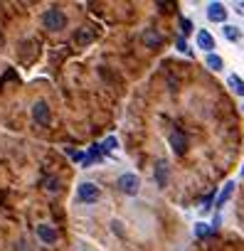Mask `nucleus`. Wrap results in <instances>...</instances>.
I'll list each match as a JSON object with an SVG mask.
<instances>
[{"instance_id": "f257e3e1", "label": "nucleus", "mask_w": 244, "mask_h": 251, "mask_svg": "<svg viewBox=\"0 0 244 251\" xmlns=\"http://www.w3.org/2000/svg\"><path fill=\"white\" fill-rule=\"evenodd\" d=\"M42 25H45V30H50V32H59V30L67 27V15H64L59 8H50V10L42 13Z\"/></svg>"}, {"instance_id": "f03ea898", "label": "nucleus", "mask_w": 244, "mask_h": 251, "mask_svg": "<svg viewBox=\"0 0 244 251\" xmlns=\"http://www.w3.org/2000/svg\"><path fill=\"white\" fill-rule=\"evenodd\" d=\"M118 190L124 192V195H138V190H141V180H138V175H134V173H126V175H121L118 177Z\"/></svg>"}, {"instance_id": "7ed1b4c3", "label": "nucleus", "mask_w": 244, "mask_h": 251, "mask_svg": "<svg viewBox=\"0 0 244 251\" xmlns=\"http://www.w3.org/2000/svg\"><path fill=\"white\" fill-rule=\"evenodd\" d=\"M99 187L94 185V182H81L79 187H77V200L79 202H86V204H94L96 200H99Z\"/></svg>"}, {"instance_id": "20e7f679", "label": "nucleus", "mask_w": 244, "mask_h": 251, "mask_svg": "<svg viewBox=\"0 0 244 251\" xmlns=\"http://www.w3.org/2000/svg\"><path fill=\"white\" fill-rule=\"evenodd\" d=\"M168 143H170V148H173L178 155H183V153L188 151V138H185V133H183L180 128H170V133H168Z\"/></svg>"}, {"instance_id": "39448f33", "label": "nucleus", "mask_w": 244, "mask_h": 251, "mask_svg": "<svg viewBox=\"0 0 244 251\" xmlns=\"http://www.w3.org/2000/svg\"><path fill=\"white\" fill-rule=\"evenodd\" d=\"M207 18H210V23L227 25V10H224V5L222 3H210L207 5Z\"/></svg>"}, {"instance_id": "423d86ee", "label": "nucleus", "mask_w": 244, "mask_h": 251, "mask_svg": "<svg viewBox=\"0 0 244 251\" xmlns=\"http://www.w3.org/2000/svg\"><path fill=\"white\" fill-rule=\"evenodd\" d=\"M141 40H143V45H146L148 50H158V47L163 45V35H161L158 30H153V27H148V30H143V35H141Z\"/></svg>"}, {"instance_id": "0eeeda50", "label": "nucleus", "mask_w": 244, "mask_h": 251, "mask_svg": "<svg viewBox=\"0 0 244 251\" xmlns=\"http://www.w3.org/2000/svg\"><path fill=\"white\" fill-rule=\"evenodd\" d=\"M32 118H35L40 126H47V123H50V106H47L45 101H37V103L32 106Z\"/></svg>"}, {"instance_id": "6e6552de", "label": "nucleus", "mask_w": 244, "mask_h": 251, "mask_svg": "<svg viewBox=\"0 0 244 251\" xmlns=\"http://www.w3.org/2000/svg\"><path fill=\"white\" fill-rule=\"evenodd\" d=\"M153 173H156V185H158V187H165V185H168V163H165L163 158L156 160Z\"/></svg>"}, {"instance_id": "1a4fd4ad", "label": "nucleus", "mask_w": 244, "mask_h": 251, "mask_svg": "<svg viewBox=\"0 0 244 251\" xmlns=\"http://www.w3.org/2000/svg\"><path fill=\"white\" fill-rule=\"evenodd\" d=\"M37 236H40V241H45V244H54L59 234H57V229L50 226V224H37Z\"/></svg>"}, {"instance_id": "9d476101", "label": "nucleus", "mask_w": 244, "mask_h": 251, "mask_svg": "<svg viewBox=\"0 0 244 251\" xmlns=\"http://www.w3.org/2000/svg\"><path fill=\"white\" fill-rule=\"evenodd\" d=\"M197 47L212 54V50H215V40H212V35H210L207 30H200V32H197Z\"/></svg>"}, {"instance_id": "9b49d317", "label": "nucleus", "mask_w": 244, "mask_h": 251, "mask_svg": "<svg viewBox=\"0 0 244 251\" xmlns=\"http://www.w3.org/2000/svg\"><path fill=\"white\" fill-rule=\"evenodd\" d=\"M232 192H234V182H227V185L222 187V192H219L217 202H215V209H222V207H224V202L232 197Z\"/></svg>"}, {"instance_id": "f8f14e48", "label": "nucleus", "mask_w": 244, "mask_h": 251, "mask_svg": "<svg viewBox=\"0 0 244 251\" xmlns=\"http://www.w3.org/2000/svg\"><path fill=\"white\" fill-rule=\"evenodd\" d=\"M227 84L232 86V91H234V94L244 96V81H242V79H239L237 74H229V76H227Z\"/></svg>"}, {"instance_id": "ddd939ff", "label": "nucleus", "mask_w": 244, "mask_h": 251, "mask_svg": "<svg viewBox=\"0 0 244 251\" xmlns=\"http://www.w3.org/2000/svg\"><path fill=\"white\" fill-rule=\"evenodd\" d=\"M74 40H77V45H89V42L94 40V32H91V30H86V27H81V30H77Z\"/></svg>"}, {"instance_id": "4468645a", "label": "nucleus", "mask_w": 244, "mask_h": 251, "mask_svg": "<svg viewBox=\"0 0 244 251\" xmlns=\"http://www.w3.org/2000/svg\"><path fill=\"white\" fill-rule=\"evenodd\" d=\"M205 64H207V67H210L212 72H219V69L224 67V62H222V59H219L217 54H207V57H205Z\"/></svg>"}, {"instance_id": "2eb2a0df", "label": "nucleus", "mask_w": 244, "mask_h": 251, "mask_svg": "<svg viewBox=\"0 0 244 251\" xmlns=\"http://www.w3.org/2000/svg\"><path fill=\"white\" fill-rule=\"evenodd\" d=\"M222 35H224L229 42H237V40H239V27H234V25H224V27H222Z\"/></svg>"}, {"instance_id": "dca6fc26", "label": "nucleus", "mask_w": 244, "mask_h": 251, "mask_svg": "<svg viewBox=\"0 0 244 251\" xmlns=\"http://www.w3.org/2000/svg\"><path fill=\"white\" fill-rule=\"evenodd\" d=\"M45 190H50V192H59V180H57V177H47V180H45Z\"/></svg>"}, {"instance_id": "f3484780", "label": "nucleus", "mask_w": 244, "mask_h": 251, "mask_svg": "<svg viewBox=\"0 0 244 251\" xmlns=\"http://www.w3.org/2000/svg\"><path fill=\"white\" fill-rule=\"evenodd\" d=\"M116 146H118V141H116L113 136H108V138L101 143V151H116Z\"/></svg>"}, {"instance_id": "a211bd4d", "label": "nucleus", "mask_w": 244, "mask_h": 251, "mask_svg": "<svg viewBox=\"0 0 244 251\" xmlns=\"http://www.w3.org/2000/svg\"><path fill=\"white\" fill-rule=\"evenodd\" d=\"M195 234H197V236H207V234H210V224L200 222V224L195 226Z\"/></svg>"}, {"instance_id": "6ab92c4d", "label": "nucleus", "mask_w": 244, "mask_h": 251, "mask_svg": "<svg viewBox=\"0 0 244 251\" xmlns=\"http://www.w3.org/2000/svg\"><path fill=\"white\" fill-rule=\"evenodd\" d=\"M180 27H183V32H185V37L192 32V23L188 20V18H180Z\"/></svg>"}, {"instance_id": "aec40b11", "label": "nucleus", "mask_w": 244, "mask_h": 251, "mask_svg": "<svg viewBox=\"0 0 244 251\" xmlns=\"http://www.w3.org/2000/svg\"><path fill=\"white\" fill-rule=\"evenodd\" d=\"M212 197H215V192H210V195L205 197V202H202V212H210V209H212Z\"/></svg>"}, {"instance_id": "412c9836", "label": "nucleus", "mask_w": 244, "mask_h": 251, "mask_svg": "<svg viewBox=\"0 0 244 251\" xmlns=\"http://www.w3.org/2000/svg\"><path fill=\"white\" fill-rule=\"evenodd\" d=\"M175 47H178L180 52H188V54H190V47H188V40H183V37H180V40L175 42Z\"/></svg>"}, {"instance_id": "4be33fe9", "label": "nucleus", "mask_w": 244, "mask_h": 251, "mask_svg": "<svg viewBox=\"0 0 244 251\" xmlns=\"http://www.w3.org/2000/svg\"><path fill=\"white\" fill-rule=\"evenodd\" d=\"M156 5H158V8H161V10H163V13H165V10H170V8H173V3H163V0H158V3H156Z\"/></svg>"}, {"instance_id": "5701e85b", "label": "nucleus", "mask_w": 244, "mask_h": 251, "mask_svg": "<svg viewBox=\"0 0 244 251\" xmlns=\"http://www.w3.org/2000/svg\"><path fill=\"white\" fill-rule=\"evenodd\" d=\"M237 13H239V15H244V3H237Z\"/></svg>"}, {"instance_id": "b1692460", "label": "nucleus", "mask_w": 244, "mask_h": 251, "mask_svg": "<svg viewBox=\"0 0 244 251\" xmlns=\"http://www.w3.org/2000/svg\"><path fill=\"white\" fill-rule=\"evenodd\" d=\"M0 45H3V35H0Z\"/></svg>"}, {"instance_id": "393cba45", "label": "nucleus", "mask_w": 244, "mask_h": 251, "mask_svg": "<svg viewBox=\"0 0 244 251\" xmlns=\"http://www.w3.org/2000/svg\"><path fill=\"white\" fill-rule=\"evenodd\" d=\"M242 175H244V168H242Z\"/></svg>"}, {"instance_id": "a878e982", "label": "nucleus", "mask_w": 244, "mask_h": 251, "mask_svg": "<svg viewBox=\"0 0 244 251\" xmlns=\"http://www.w3.org/2000/svg\"><path fill=\"white\" fill-rule=\"evenodd\" d=\"M242 108H244V106H242Z\"/></svg>"}]
</instances>
